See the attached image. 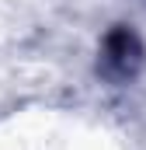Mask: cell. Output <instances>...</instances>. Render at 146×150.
<instances>
[{
	"label": "cell",
	"mask_w": 146,
	"mask_h": 150,
	"mask_svg": "<svg viewBox=\"0 0 146 150\" xmlns=\"http://www.w3.org/2000/svg\"><path fill=\"white\" fill-rule=\"evenodd\" d=\"M139 38L132 35L129 28H118V32H111L108 42H105V56H108V63L115 70H122V74H129L136 63H139Z\"/></svg>",
	"instance_id": "6da1fadb"
}]
</instances>
